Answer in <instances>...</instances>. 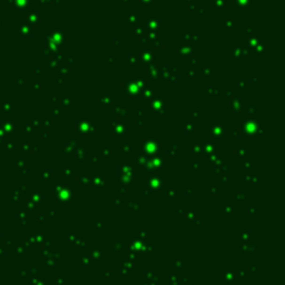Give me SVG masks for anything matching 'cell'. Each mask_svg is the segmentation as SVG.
<instances>
[{
  "instance_id": "cell-14",
  "label": "cell",
  "mask_w": 285,
  "mask_h": 285,
  "mask_svg": "<svg viewBox=\"0 0 285 285\" xmlns=\"http://www.w3.org/2000/svg\"><path fill=\"white\" fill-rule=\"evenodd\" d=\"M141 1H144V2H145V1H148V2H152L153 0H141Z\"/></svg>"
},
{
  "instance_id": "cell-10",
  "label": "cell",
  "mask_w": 285,
  "mask_h": 285,
  "mask_svg": "<svg viewBox=\"0 0 285 285\" xmlns=\"http://www.w3.org/2000/svg\"><path fill=\"white\" fill-rule=\"evenodd\" d=\"M134 32L137 35V37H139V34H141V32H143V30H141V29H136Z\"/></svg>"
},
{
  "instance_id": "cell-12",
  "label": "cell",
  "mask_w": 285,
  "mask_h": 285,
  "mask_svg": "<svg viewBox=\"0 0 285 285\" xmlns=\"http://www.w3.org/2000/svg\"><path fill=\"white\" fill-rule=\"evenodd\" d=\"M191 64H197V61H198V59H191Z\"/></svg>"
},
{
  "instance_id": "cell-11",
  "label": "cell",
  "mask_w": 285,
  "mask_h": 285,
  "mask_svg": "<svg viewBox=\"0 0 285 285\" xmlns=\"http://www.w3.org/2000/svg\"><path fill=\"white\" fill-rule=\"evenodd\" d=\"M188 76H189V77L194 76V70H189V74H188Z\"/></svg>"
},
{
  "instance_id": "cell-13",
  "label": "cell",
  "mask_w": 285,
  "mask_h": 285,
  "mask_svg": "<svg viewBox=\"0 0 285 285\" xmlns=\"http://www.w3.org/2000/svg\"><path fill=\"white\" fill-rule=\"evenodd\" d=\"M245 32H253V29H245Z\"/></svg>"
},
{
  "instance_id": "cell-1",
  "label": "cell",
  "mask_w": 285,
  "mask_h": 285,
  "mask_svg": "<svg viewBox=\"0 0 285 285\" xmlns=\"http://www.w3.org/2000/svg\"><path fill=\"white\" fill-rule=\"evenodd\" d=\"M246 43L248 47H255L256 45L258 43V39L254 37V36H250V38L246 39Z\"/></svg>"
},
{
  "instance_id": "cell-3",
  "label": "cell",
  "mask_w": 285,
  "mask_h": 285,
  "mask_svg": "<svg viewBox=\"0 0 285 285\" xmlns=\"http://www.w3.org/2000/svg\"><path fill=\"white\" fill-rule=\"evenodd\" d=\"M128 21L130 23H135L137 21V15L136 13H129L128 15Z\"/></svg>"
},
{
  "instance_id": "cell-6",
  "label": "cell",
  "mask_w": 285,
  "mask_h": 285,
  "mask_svg": "<svg viewBox=\"0 0 285 285\" xmlns=\"http://www.w3.org/2000/svg\"><path fill=\"white\" fill-rule=\"evenodd\" d=\"M233 25H234V22H233L232 19H227V20H225V27H227V28H232Z\"/></svg>"
},
{
  "instance_id": "cell-8",
  "label": "cell",
  "mask_w": 285,
  "mask_h": 285,
  "mask_svg": "<svg viewBox=\"0 0 285 285\" xmlns=\"http://www.w3.org/2000/svg\"><path fill=\"white\" fill-rule=\"evenodd\" d=\"M211 70H212L211 68H207V67H206V68L203 69V74H204V75H206V76H209V75L212 74V71H211Z\"/></svg>"
},
{
  "instance_id": "cell-7",
  "label": "cell",
  "mask_w": 285,
  "mask_h": 285,
  "mask_svg": "<svg viewBox=\"0 0 285 285\" xmlns=\"http://www.w3.org/2000/svg\"><path fill=\"white\" fill-rule=\"evenodd\" d=\"M152 58H153V54H149V55H146V54H144V61H150L152 60Z\"/></svg>"
},
{
  "instance_id": "cell-15",
  "label": "cell",
  "mask_w": 285,
  "mask_h": 285,
  "mask_svg": "<svg viewBox=\"0 0 285 285\" xmlns=\"http://www.w3.org/2000/svg\"><path fill=\"white\" fill-rule=\"evenodd\" d=\"M123 1H124V2H127V1H128V0H123Z\"/></svg>"
},
{
  "instance_id": "cell-4",
  "label": "cell",
  "mask_w": 285,
  "mask_h": 285,
  "mask_svg": "<svg viewBox=\"0 0 285 285\" xmlns=\"http://www.w3.org/2000/svg\"><path fill=\"white\" fill-rule=\"evenodd\" d=\"M232 52H233V56L234 57H237V56L241 55V52H242V49L238 47V46H235L233 49H232Z\"/></svg>"
},
{
  "instance_id": "cell-5",
  "label": "cell",
  "mask_w": 285,
  "mask_h": 285,
  "mask_svg": "<svg viewBox=\"0 0 285 285\" xmlns=\"http://www.w3.org/2000/svg\"><path fill=\"white\" fill-rule=\"evenodd\" d=\"M215 6L217 8H223L225 6V0H215Z\"/></svg>"
},
{
  "instance_id": "cell-2",
  "label": "cell",
  "mask_w": 285,
  "mask_h": 285,
  "mask_svg": "<svg viewBox=\"0 0 285 285\" xmlns=\"http://www.w3.org/2000/svg\"><path fill=\"white\" fill-rule=\"evenodd\" d=\"M252 2V0H235L236 7H245Z\"/></svg>"
},
{
  "instance_id": "cell-9",
  "label": "cell",
  "mask_w": 285,
  "mask_h": 285,
  "mask_svg": "<svg viewBox=\"0 0 285 285\" xmlns=\"http://www.w3.org/2000/svg\"><path fill=\"white\" fill-rule=\"evenodd\" d=\"M113 43H114V47H118V43H119L118 39H114V40H113Z\"/></svg>"
}]
</instances>
